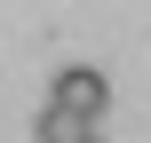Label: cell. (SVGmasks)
Wrapping results in <instances>:
<instances>
[{
  "instance_id": "cell-2",
  "label": "cell",
  "mask_w": 151,
  "mask_h": 143,
  "mask_svg": "<svg viewBox=\"0 0 151 143\" xmlns=\"http://www.w3.org/2000/svg\"><path fill=\"white\" fill-rule=\"evenodd\" d=\"M32 135H40V143H88V135H96V119H80V111H64V103L48 96L40 119H32Z\"/></svg>"
},
{
  "instance_id": "cell-3",
  "label": "cell",
  "mask_w": 151,
  "mask_h": 143,
  "mask_svg": "<svg viewBox=\"0 0 151 143\" xmlns=\"http://www.w3.org/2000/svg\"><path fill=\"white\" fill-rule=\"evenodd\" d=\"M88 143H96V135H88Z\"/></svg>"
},
{
  "instance_id": "cell-1",
  "label": "cell",
  "mask_w": 151,
  "mask_h": 143,
  "mask_svg": "<svg viewBox=\"0 0 151 143\" xmlns=\"http://www.w3.org/2000/svg\"><path fill=\"white\" fill-rule=\"evenodd\" d=\"M48 96H56L64 111H80V119H104V111H111V80H104L96 64H64Z\"/></svg>"
}]
</instances>
